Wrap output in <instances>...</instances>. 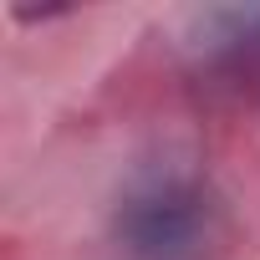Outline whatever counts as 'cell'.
Instances as JSON below:
<instances>
[{"mask_svg":"<svg viewBox=\"0 0 260 260\" xmlns=\"http://www.w3.org/2000/svg\"><path fill=\"white\" fill-rule=\"evenodd\" d=\"M117 235L133 260H214L230 240V224L204 184L169 174L122 204Z\"/></svg>","mask_w":260,"mask_h":260,"instance_id":"1","label":"cell"}]
</instances>
